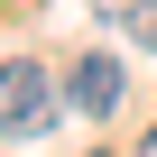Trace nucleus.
I'll return each instance as SVG.
<instances>
[{
    "mask_svg": "<svg viewBox=\"0 0 157 157\" xmlns=\"http://www.w3.org/2000/svg\"><path fill=\"white\" fill-rule=\"evenodd\" d=\"M56 120V93H46V74L19 56V65H0V129H10V139H37Z\"/></svg>",
    "mask_w": 157,
    "mask_h": 157,
    "instance_id": "f257e3e1",
    "label": "nucleus"
},
{
    "mask_svg": "<svg viewBox=\"0 0 157 157\" xmlns=\"http://www.w3.org/2000/svg\"><path fill=\"white\" fill-rule=\"evenodd\" d=\"M65 102H74V111H93V120L120 111V56H83V65L65 74Z\"/></svg>",
    "mask_w": 157,
    "mask_h": 157,
    "instance_id": "f03ea898",
    "label": "nucleus"
},
{
    "mask_svg": "<svg viewBox=\"0 0 157 157\" xmlns=\"http://www.w3.org/2000/svg\"><path fill=\"white\" fill-rule=\"evenodd\" d=\"M129 37H139V46H157V0H129Z\"/></svg>",
    "mask_w": 157,
    "mask_h": 157,
    "instance_id": "7ed1b4c3",
    "label": "nucleus"
},
{
    "mask_svg": "<svg viewBox=\"0 0 157 157\" xmlns=\"http://www.w3.org/2000/svg\"><path fill=\"white\" fill-rule=\"evenodd\" d=\"M139 157H157V129H148V139H139Z\"/></svg>",
    "mask_w": 157,
    "mask_h": 157,
    "instance_id": "20e7f679",
    "label": "nucleus"
}]
</instances>
